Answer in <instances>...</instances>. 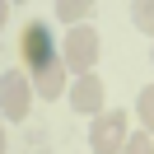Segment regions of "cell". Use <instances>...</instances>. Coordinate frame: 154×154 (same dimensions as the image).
<instances>
[{
	"label": "cell",
	"mask_w": 154,
	"mask_h": 154,
	"mask_svg": "<svg viewBox=\"0 0 154 154\" xmlns=\"http://www.w3.org/2000/svg\"><path fill=\"white\" fill-rule=\"evenodd\" d=\"M149 61H154V47H149Z\"/></svg>",
	"instance_id": "7c38bea8"
},
{
	"label": "cell",
	"mask_w": 154,
	"mask_h": 154,
	"mask_svg": "<svg viewBox=\"0 0 154 154\" xmlns=\"http://www.w3.org/2000/svg\"><path fill=\"white\" fill-rule=\"evenodd\" d=\"M19 51H23V66L38 70V66H47V61L56 56V38L47 33V23H28L23 38H19Z\"/></svg>",
	"instance_id": "277c9868"
},
{
	"label": "cell",
	"mask_w": 154,
	"mask_h": 154,
	"mask_svg": "<svg viewBox=\"0 0 154 154\" xmlns=\"http://www.w3.org/2000/svg\"><path fill=\"white\" fill-rule=\"evenodd\" d=\"M122 154H154V140H149V131H135L131 140H126V149Z\"/></svg>",
	"instance_id": "30bf717a"
},
{
	"label": "cell",
	"mask_w": 154,
	"mask_h": 154,
	"mask_svg": "<svg viewBox=\"0 0 154 154\" xmlns=\"http://www.w3.org/2000/svg\"><path fill=\"white\" fill-rule=\"evenodd\" d=\"M5 5H23V0H5Z\"/></svg>",
	"instance_id": "8fae6325"
},
{
	"label": "cell",
	"mask_w": 154,
	"mask_h": 154,
	"mask_svg": "<svg viewBox=\"0 0 154 154\" xmlns=\"http://www.w3.org/2000/svg\"><path fill=\"white\" fill-rule=\"evenodd\" d=\"M135 112H140L145 131L154 135V84H145V89H140V98H135Z\"/></svg>",
	"instance_id": "9c48e42d"
},
{
	"label": "cell",
	"mask_w": 154,
	"mask_h": 154,
	"mask_svg": "<svg viewBox=\"0 0 154 154\" xmlns=\"http://www.w3.org/2000/svg\"><path fill=\"white\" fill-rule=\"evenodd\" d=\"M131 23L154 38V0H131Z\"/></svg>",
	"instance_id": "ba28073f"
},
{
	"label": "cell",
	"mask_w": 154,
	"mask_h": 154,
	"mask_svg": "<svg viewBox=\"0 0 154 154\" xmlns=\"http://www.w3.org/2000/svg\"><path fill=\"white\" fill-rule=\"evenodd\" d=\"M66 70H70V66H66V56H51L47 66L33 70V89H38L47 103H51V98H61V94H66Z\"/></svg>",
	"instance_id": "8992f818"
},
{
	"label": "cell",
	"mask_w": 154,
	"mask_h": 154,
	"mask_svg": "<svg viewBox=\"0 0 154 154\" xmlns=\"http://www.w3.org/2000/svg\"><path fill=\"white\" fill-rule=\"evenodd\" d=\"M89 14H94V0H56V19H66L70 28L84 23Z\"/></svg>",
	"instance_id": "52a82bcc"
},
{
	"label": "cell",
	"mask_w": 154,
	"mask_h": 154,
	"mask_svg": "<svg viewBox=\"0 0 154 154\" xmlns=\"http://www.w3.org/2000/svg\"><path fill=\"white\" fill-rule=\"evenodd\" d=\"M33 94H38V89L28 84L23 70H5V75H0V112L10 117V122H23V117H28Z\"/></svg>",
	"instance_id": "3957f363"
},
{
	"label": "cell",
	"mask_w": 154,
	"mask_h": 154,
	"mask_svg": "<svg viewBox=\"0 0 154 154\" xmlns=\"http://www.w3.org/2000/svg\"><path fill=\"white\" fill-rule=\"evenodd\" d=\"M70 107H75L79 117H98V112H103V79H98L94 70L70 84Z\"/></svg>",
	"instance_id": "5b68a950"
},
{
	"label": "cell",
	"mask_w": 154,
	"mask_h": 154,
	"mask_svg": "<svg viewBox=\"0 0 154 154\" xmlns=\"http://www.w3.org/2000/svg\"><path fill=\"white\" fill-rule=\"evenodd\" d=\"M61 56H66V66L75 70V75H89L98 61V33L89 28V23H75V28L66 33V42H61Z\"/></svg>",
	"instance_id": "7a4b0ae2"
},
{
	"label": "cell",
	"mask_w": 154,
	"mask_h": 154,
	"mask_svg": "<svg viewBox=\"0 0 154 154\" xmlns=\"http://www.w3.org/2000/svg\"><path fill=\"white\" fill-rule=\"evenodd\" d=\"M126 140H131L126 112H98L94 117V126H89V149L94 154H122Z\"/></svg>",
	"instance_id": "6da1fadb"
}]
</instances>
